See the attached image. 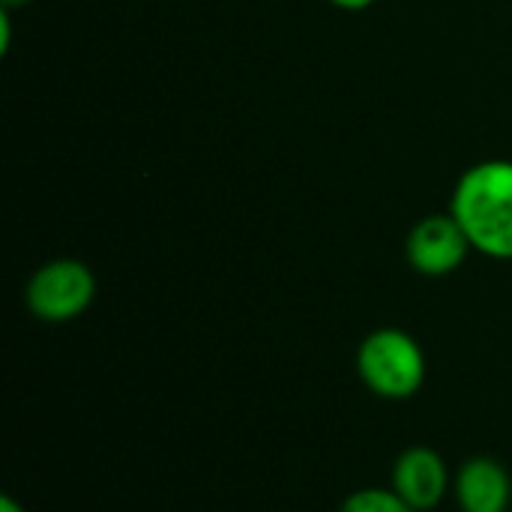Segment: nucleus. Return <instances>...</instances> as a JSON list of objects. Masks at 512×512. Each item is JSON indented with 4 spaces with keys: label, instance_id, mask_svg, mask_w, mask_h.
<instances>
[{
    "label": "nucleus",
    "instance_id": "obj_3",
    "mask_svg": "<svg viewBox=\"0 0 512 512\" xmlns=\"http://www.w3.org/2000/svg\"><path fill=\"white\" fill-rule=\"evenodd\" d=\"M24 300L39 321L66 324L84 315L96 300V276L87 264L75 258L48 261L30 276Z\"/></svg>",
    "mask_w": 512,
    "mask_h": 512
},
{
    "label": "nucleus",
    "instance_id": "obj_7",
    "mask_svg": "<svg viewBox=\"0 0 512 512\" xmlns=\"http://www.w3.org/2000/svg\"><path fill=\"white\" fill-rule=\"evenodd\" d=\"M339 512H414L393 489H360L342 501Z\"/></svg>",
    "mask_w": 512,
    "mask_h": 512
},
{
    "label": "nucleus",
    "instance_id": "obj_2",
    "mask_svg": "<svg viewBox=\"0 0 512 512\" xmlns=\"http://www.w3.org/2000/svg\"><path fill=\"white\" fill-rule=\"evenodd\" d=\"M357 375L375 396L405 402L426 381V354L411 333L381 327L363 339L357 351Z\"/></svg>",
    "mask_w": 512,
    "mask_h": 512
},
{
    "label": "nucleus",
    "instance_id": "obj_4",
    "mask_svg": "<svg viewBox=\"0 0 512 512\" xmlns=\"http://www.w3.org/2000/svg\"><path fill=\"white\" fill-rule=\"evenodd\" d=\"M468 252H471V243L462 225L453 219V213L420 219L405 240L408 264L423 276H450L453 270L465 264Z\"/></svg>",
    "mask_w": 512,
    "mask_h": 512
},
{
    "label": "nucleus",
    "instance_id": "obj_5",
    "mask_svg": "<svg viewBox=\"0 0 512 512\" xmlns=\"http://www.w3.org/2000/svg\"><path fill=\"white\" fill-rule=\"evenodd\" d=\"M393 492L414 512L435 510L450 492L447 462L432 447H408L393 465Z\"/></svg>",
    "mask_w": 512,
    "mask_h": 512
},
{
    "label": "nucleus",
    "instance_id": "obj_9",
    "mask_svg": "<svg viewBox=\"0 0 512 512\" xmlns=\"http://www.w3.org/2000/svg\"><path fill=\"white\" fill-rule=\"evenodd\" d=\"M0 512H27V510H24L12 495H3V498H0Z\"/></svg>",
    "mask_w": 512,
    "mask_h": 512
},
{
    "label": "nucleus",
    "instance_id": "obj_8",
    "mask_svg": "<svg viewBox=\"0 0 512 512\" xmlns=\"http://www.w3.org/2000/svg\"><path fill=\"white\" fill-rule=\"evenodd\" d=\"M333 6H339V9H366V6H372L375 0H330Z\"/></svg>",
    "mask_w": 512,
    "mask_h": 512
},
{
    "label": "nucleus",
    "instance_id": "obj_6",
    "mask_svg": "<svg viewBox=\"0 0 512 512\" xmlns=\"http://www.w3.org/2000/svg\"><path fill=\"white\" fill-rule=\"evenodd\" d=\"M512 480L498 459L474 456L456 474V501L462 512H510Z\"/></svg>",
    "mask_w": 512,
    "mask_h": 512
},
{
    "label": "nucleus",
    "instance_id": "obj_1",
    "mask_svg": "<svg viewBox=\"0 0 512 512\" xmlns=\"http://www.w3.org/2000/svg\"><path fill=\"white\" fill-rule=\"evenodd\" d=\"M450 213L462 225L471 249L512 261V162L489 159L471 165L450 198Z\"/></svg>",
    "mask_w": 512,
    "mask_h": 512
},
{
    "label": "nucleus",
    "instance_id": "obj_10",
    "mask_svg": "<svg viewBox=\"0 0 512 512\" xmlns=\"http://www.w3.org/2000/svg\"><path fill=\"white\" fill-rule=\"evenodd\" d=\"M30 0H3V9H18V6H27Z\"/></svg>",
    "mask_w": 512,
    "mask_h": 512
}]
</instances>
